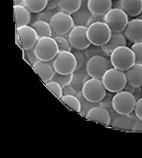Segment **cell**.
Listing matches in <instances>:
<instances>
[{"mask_svg": "<svg viewBox=\"0 0 142 158\" xmlns=\"http://www.w3.org/2000/svg\"><path fill=\"white\" fill-rule=\"evenodd\" d=\"M110 61L113 68L126 71L136 63V57L132 49L124 45L116 48L111 53Z\"/></svg>", "mask_w": 142, "mask_h": 158, "instance_id": "6da1fadb", "label": "cell"}, {"mask_svg": "<svg viewBox=\"0 0 142 158\" xmlns=\"http://www.w3.org/2000/svg\"><path fill=\"white\" fill-rule=\"evenodd\" d=\"M101 81L106 91L114 94L123 90L127 83L125 72L113 67L106 71Z\"/></svg>", "mask_w": 142, "mask_h": 158, "instance_id": "7a4b0ae2", "label": "cell"}, {"mask_svg": "<svg viewBox=\"0 0 142 158\" xmlns=\"http://www.w3.org/2000/svg\"><path fill=\"white\" fill-rule=\"evenodd\" d=\"M111 30L104 22H96L87 26V37L91 44L103 46L111 37Z\"/></svg>", "mask_w": 142, "mask_h": 158, "instance_id": "3957f363", "label": "cell"}, {"mask_svg": "<svg viewBox=\"0 0 142 158\" xmlns=\"http://www.w3.org/2000/svg\"><path fill=\"white\" fill-rule=\"evenodd\" d=\"M35 52L39 60L50 62L58 54L59 48L54 38L42 37L39 39L37 44L35 45Z\"/></svg>", "mask_w": 142, "mask_h": 158, "instance_id": "277c9868", "label": "cell"}, {"mask_svg": "<svg viewBox=\"0 0 142 158\" xmlns=\"http://www.w3.org/2000/svg\"><path fill=\"white\" fill-rule=\"evenodd\" d=\"M52 66L56 73L67 75L75 72L77 68V59L72 52H59L52 60Z\"/></svg>", "mask_w": 142, "mask_h": 158, "instance_id": "5b68a950", "label": "cell"}, {"mask_svg": "<svg viewBox=\"0 0 142 158\" xmlns=\"http://www.w3.org/2000/svg\"><path fill=\"white\" fill-rule=\"evenodd\" d=\"M136 99L135 96L125 90L115 93L112 98V108L118 114H130L135 110Z\"/></svg>", "mask_w": 142, "mask_h": 158, "instance_id": "8992f818", "label": "cell"}, {"mask_svg": "<svg viewBox=\"0 0 142 158\" xmlns=\"http://www.w3.org/2000/svg\"><path fill=\"white\" fill-rule=\"evenodd\" d=\"M104 23L108 24L112 33H122L126 28L129 18L121 9L112 8L104 15Z\"/></svg>", "mask_w": 142, "mask_h": 158, "instance_id": "52a82bcc", "label": "cell"}, {"mask_svg": "<svg viewBox=\"0 0 142 158\" xmlns=\"http://www.w3.org/2000/svg\"><path fill=\"white\" fill-rule=\"evenodd\" d=\"M81 93L88 101L93 103H99L105 98L106 89L105 88L101 80L89 78L85 81Z\"/></svg>", "mask_w": 142, "mask_h": 158, "instance_id": "ba28073f", "label": "cell"}, {"mask_svg": "<svg viewBox=\"0 0 142 158\" xmlns=\"http://www.w3.org/2000/svg\"><path fill=\"white\" fill-rule=\"evenodd\" d=\"M111 68H112L111 61L104 55H94L88 59L86 64V71L89 77L99 80Z\"/></svg>", "mask_w": 142, "mask_h": 158, "instance_id": "9c48e42d", "label": "cell"}, {"mask_svg": "<svg viewBox=\"0 0 142 158\" xmlns=\"http://www.w3.org/2000/svg\"><path fill=\"white\" fill-rule=\"evenodd\" d=\"M50 24L52 31L58 36L68 34L70 30L75 26V23L71 14L60 10L52 15L50 20Z\"/></svg>", "mask_w": 142, "mask_h": 158, "instance_id": "30bf717a", "label": "cell"}, {"mask_svg": "<svg viewBox=\"0 0 142 158\" xmlns=\"http://www.w3.org/2000/svg\"><path fill=\"white\" fill-rule=\"evenodd\" d=\"M17 35V42L19 46L23 50H28L37 44L40 37L36 30L30 25H23L17 27L16 30Z\"/></svg>", "mask_w": 142, "mask_h": 158, "instance_id": "8fae6325", "label": "cell"}, {"mask_svg": "<svg viewBox=\"0 0 142 158\" xmlns=\"http://www.w3.org/2000/svg\"><path fill=\"white\" fill-rule=\"evenodd\" d=\"M68 40L72 49L81 51L87 49L91 45L87 37V26L75 25L68 33Z\"/></svg>", "mask_w": 142, "mask_h": 158, "instance_id": "7c38bea8", "label": "cell"}, {"mask_svg": "<svg viewBox=\"0 0 142 158\" xmlns=\"http://www.w3.org/2000/svg\"><path fill=\"white\" fill-rule=\"evenodd\" d=\"M136 119V114H118L115 111L111 112V124L113 127L124 129V130H133L134 122Z\"/></svg>", "mask_w": 142, "mask_h": 158, "instance_id": "4fadbf2b", "label": "cell"}, {"mask_svg": "<svg viewBox=\"0 0 142 158\" xmlns=\"http://www.w3.org/2000/svg\"><path fill=\"white\" fill-rule=\"evenodd\" d=\"M32 68L44 83L52 81L56 74V71L53 69V66H51L49 62L41 61L39 59L33 63Z\"/></svg>", "mask_w": 142, "mask_h": 158, "instance_id": "5bb4252c", "label": "cell"}, {"mask_svg": "<svg viewBox=\"0 0 142 158\" xmlns=\"http://www.w3.org/2000/svg\"><path fill=\"white\" fill-rule=\"evenodd\" d=\"M123 33L125 38L133 43L142 41V19L136 18L129 21Z\"/></svg>", "mask_w": 142, "mask_h": 158, "instance_id": "9a60e30c", "label": "cell"}, {"mask_svg": "<svg viewBox=\"0 0 142 158\" xmlns=\"http://www.w3.org/2000/svg\"><path fill=\"white\" fill-rule=\"evenodd\" d=\"M88 120L99 123L104 125L111 124V113L109 110H106L105 107L97 105L92 108L85 116Z\"/></svg>", "mask_w": 142, "mask_h": 158, "instance_id": "2e32d148", "label": "cell"}, {"mask_svg": "<svg viewBox=\"0 0 142 158\" xmlns=\"http://www.w3.org/2000/svg\"><path fill=\"white\" fill-rule=\"evenodd\" d=\"M87 7L93 16L103 17L112 9V0H88Z\"/></svg>", "mask_w": 142, "mask_h": 158, "instance_id": "e0dca14e", "label": "cell"}, {"mask_svg": "<svg viewBox=\"0 0 142 158\" xmlns=\"http://www.w3.org/2000/svg\"><path fill=\"white\" fill-rule=\"evenodd\" d=\"M125 72L127 83L135 88L142 87V64H135Z\"/></svg>", "mask_w": 142, "mask_h": 158, "instance_id": "ac0fdd59", "label": "cell"}, {"mask_svg": "<svg viewBox=\"0 0 142 158\" xmlns=\"http://www.w3.org/2000/svg\"><path fill=\"white\" fill-rule=\"evenodd\" d=\"M120 9L128 16H139L142 12V0H120Z\"/></svg>", "mask_w": 142, "mask_h": 158, "instance_id": "d6986e66", "label": "cell"}, {"mask_svg": "<svg viewBox=\"0 0 142 158\" xmlns=\"http://www.w3.org/2000/svg\"><path fill=\"white\" fill-rule=\"evenodd\" d=\"M126 42H127V40H126V38L124 35H123L122 33H112L109 41L105 45H103L102 48H103V51L105 52L106 55L110 56L111 53L116 48H118L120 46L126 45Z\"/></svg>", "mask_w": 142, "mask_h": 158, "instance_id": "ffe728a7", "label": "cell"}, {"mask_svg": "<svg viewBox=\"0 0 142 158\" xmlns=\"http://www.w3.org/2000/svg\"><path fill=\"white\" fill-rule=\"evenodd\" d=\"M14 18L16 26H23V25H29L31 21V12L23 5H14Z\"/></svg>", "mask_w": 142, "mask_h": 158, "instance_id": "44dd1931", "label": "cell"}, {"mask_svg": "<svg viewBox=\"0 0 142 158\" xmlns=\"http://www.w3.org/2000/svg\"><path fill=\"white\" fill-rule=\"evenodd\" d=\"M89 75L86 71V67L82 68L79 70H76L72 74V79H71L70 85L74 88V90L79 94L82 91V87L85 81L89 79Z\"/></svg>", "mask_w": 142, "mask_h": 158, "instance_id": "7402d4cb", "label": "cell"}, {"mask_svg": "<svg viewBox=\"0 0 142 158\" xmlns=\"http://www.w3.org/2000/svg\"><path fill=\"white\" fill-rule=\"evenodd\" d=\"M81 2V0H58L57 8L60 11L72 15L80 10Z\"/></svg>", "mask_w": 142, "mask_h": 158, "instance_id": "603a6c76", "label": "cell"}, {"mask_svg": "<svg viewBox=\"0 0 142 158\" xmlns=\"http://www.w3.org/2000/svg\"><path fill=\"white\" fill-rule=\"evenodd\" d=\"M49 0H23V5L31 13L42 12L48 6Z\"/></svg>", "mask_w": 142, "mask_h": 158, "instance_id": "cb8c5ba5", "label": "cell"}, {"mask_svg": "<svg viewBox=\"0 0 142 158\" xmlns=\"http://www.w3.org/2000/svg\"><path fill=\"white\" fill-rule=\"evenodd\" d=\"M32 27L36 30L40 38L42 37H52V29L51 27L50 23L42 20H38L33 23Z\"/></svg>", "mask_w": 142, "mask_h": 158, "instance_id": "d4e9b609", "label": "cell"}, {"mask_svg": "<svg viewBox=\"0 0 142 158\" xmlns=\"http://www.w3.org/2000/svg\"><path fill=\"white\" fill-rule=\"evenodd\" d=\"M60 100L66 107L70 108L72 110L78 113L81 112V102L77 96H73V94H64Z\"/></svg>", "mask_w": 142, "mask_h": 158, "instance_id": "484cf974", "label": "cell"}, {"mask_svg": "<svg viewBox=\"0 0 142 158\" xmlns=\"http://www.w3.org/2000/svg\"><path fill=\"white\" fill-rule=\"evenodd\" d=\"M77 97H78L80 102H81V112H80V114L82 115V116H84V117L86 116L87 112H88L92 108H94V107L99 105V103H93V102L88 101V100L83 97V94H82L81 92L79 93V94H77Z\"/></svg>", "mask_w": 142, "mask_h": 158, "instance_id": "4316f807", "label": "cell"}, {"mask_svg": "<svg viewBox=\"0 0 142 158\" xmlns=\"http://www.w3.org/2000/svg\"><path fill=\"white\" fill-rule=\"evenodd\" d=\"M45 86L54 94L57 98H59V99L62 98V97H63V87L58 82L52 80L48 82H45Z\"/></svg>", "mask_w": 142, "mask_h": 158, "instance_id": "83f0119b", "label": "cell"}, {"mask_svg": "<svg viewBox=\"0 0 142 158\" xmlns=\"http://www.w3.org/2000/svg\"><path fill=\"white\" fill-rule=\"evenodd\" d=\"M71 52H72V51H71ZM72 52L74 53V55H75V57L77 59V68H76V70H79V69H81L82 68H85L86 64H87V61H88V58L86 57L84 52H82L81 50H75Z\"/></svg>", "mask_w": 142, "mask_h": 158, "instance_id": "f1b7e54d", "label": "cell"}, {"mask_svg": "<svg viewBox=\"0 0 142 158\" xmlns=\"http://www.w3.org/2000/svg\"><path fill=\"white\" fill-rule=\"evenodd\" d=\"M54 40L58 45V48H59V52H63V51H69L71 52L72 51V47H71L70 43H69V40L68 39H65V37L63 36H56L54 37Z\"/></svg>", "mask_w": 142, "mask_h": 158, "instance_id": "f546056e", "label": "cell"}, {"mask_svg": "<svg viewBox=\"0 0 142 158\" xmlns=\"http://www.w3.org/2000/svg\"><path fill=\"white\" fill-rule=\"evenodd\" d=\"M84 53L88 59L94 55H106V53L103 51V48L101 46H95L93 44H91L87 49L84 50Z\"/></svg>", "mask_w": 142, "mask_h": 158, "instance_id": "4dcf8cb0", "label": "cell"}, {"mask_svg": "<svg viewBox=\"0 0 142 158\" xmlns=\"http://www.w3.org/2000/svg\"><path fill=\"white\" fill-rule=\"evenodd\" d=\"M112 94H113V93H111V92L106 93V96H105V98L99 102V105L102 106V107H105L106 110H109L110 113L114 111V110H113V108H112V98H113Z\"/></svg>", "mask_w": 142, "mask_h": 158, "instance_id": "1f68e13d", "label": "cell"}, {"mask_svg": "<svg viewBox=\"0 0 142 158\" xmlns=\"http://www.w3.org/2000/svg\"><path fill=\"white\" fill-rule=\"evenodd\" d=\"M72 74H73V73H72ZM72 74L63 75V74L56 73L52 80H53V81H55L56 82H58L62 87H65V86H66V85L70 84V82H71V79H72Z\"/></svg>", "mask_w": 142, "mask_h": 158, "instance_id": "d6a6232c", "label": "cell"}, {"mask_svg": "<svg viewBox=\"0 0 142 158\" xmlns=\"http://www.w3.org/2000/svg\"><path fill=\"white\" fill-rule=\"evenodd\" d=\"M131 49L135 53L136 63H137V64H142V41L133 43V45L131 46Z\"/></svg>", "mask_w": 142, "mask_h": 158, "instance_id": "836d02e7", "label": "cell"}, {"mask_svg": "<svg viewBox=\"0 0 142 158\" xmlns=\"http://www.w3.org/2000/svg\"><path fill=\"white\" fill-rule=\"evenodd\" d=\"M24 54L27 56V59L29 60L30 63H33L36 62L38 60V57L36 55V52H35V47L31 48V49H28V50H25L24 51Z\"/></svg>", "mask_w": 142, "mask_h": 158, "instance_id": "e575fe53", "label": "cell"}, {"mask_svg": "<svg viewBox=\"0 0 142 158\" xmlns=\"http://www.w3.org/2000/svg\"><path fill=\"white\" fill-rule=\"evenodd\" d=\"M135 114L138 119L142 120V98L136 100L135 107Z\"/></svg>", "mask_w": 142, "mask_h": 158, "instance_id": "d590c367", "label": "cell"}, {"mask_svg": "<svg viewBox=\"0 0 142 158\" xmlns=\"http://www.w3.org/2000/svg\"><path fill=\"white\" fill-rule=\"evenodd\" d=\"M64 94H73V96H77L78 93L74 90V88L70 84L63 87V96Z\"/></svg>", "mask_w": 142, "mask_h": 158, "instance_id": "8d00e7d4", "label": "cell"}, {"mask_svg": "<svg viewBox=\"0 0 142 158\" xmlns=\"http://www.w3.org/2000/svg\"><path fill=\"white\" fill-rule=\"evenodd\" d=\"M133 130H134V131L142 132V120L138 119L136 116V119H135V122H134Z\"/></svg>", "mask_w": 142, "mask_h": 158, "instance_id": "74e56055", "label": "cell"}, {"mask_svg": "<svg viewBox=\"0 0 142 158\" xmlns=\"http://www.w3.org/2000/svg\"><path fill=\"white\" fill-rule=\"evenodd\" d=\"M104 17V16H103ZM103 17H96V16H93L92 15V17L90 18V20H89V22H88V26L90 25V24H92V23H96V22H104V18Z\"/></svg>", "mask_w": 142, "mask_h": 158, "instance_id": "f35d334b", "label": "cell"}, {"mask_svg": "<svg viewBox=\"0 0 142 158\" xmlns=\"http://www.w3.org/2000/svg\"><path fill=\"white\" fill-rule=\"evenodd\" d=\"M14 5H20V3H23V0H14Z\"/></svg>", "mask_w": 142, "mask_h": 158, "instance_id": "ab89813d", "label": "cell"}, {"mask_svg": "<svg viewBox=\"0 0 142 158\" xmlns=\"http://www.w3.org/2000/svg\"><path fill=\"white\" fill-rule=\"evenodd\" d=\"M140 14H142V12H141V13H140Z\"/></svg>", "mask_w": 142, "mask_h": 158, "instance_id": "60d3db41", "label": "cell"}]
</instances>
